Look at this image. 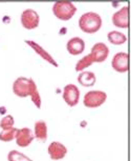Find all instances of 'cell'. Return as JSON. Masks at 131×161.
Instances as JSON below:
<instances>
[{
    "instance_id": "6da1fadb",
    "label": "cell",
    "mask_w": 131,
    "mask_h": 161,
    "mask_svg": "<svg viewBox=\"0 0 131 161\" xmlns=\"http://www.w3.org/2000/svg\"><path fill=\"white\" fill-rule=\"evenodd\" d=\"M13 92L15 95L20 98H25V97L29 96L36 108H41L42 100L37 84L33 78L18 77L13 83Z\"/></svg>"
},
{
    "instance_id": "7a4b0ae2",
    "label": "cell",
    "mask_w": 131,
    "mask_h": 161,
    "mask_svg": "<svg viewBox=\"0 0 131 161\" xmlns=\"http://www.w3.org/2000/svg\"><path fill=\"white\" fill-rule=\"evenodd\" d=\"M102 17L94 12H87L84 13L79 19V28L82 32L87 34H93L100 31L102 28Z\"/></svg>"
},
{
    "instance_id": "3957f363",
    "label": "cell",
    "mask_w": 131,
    "mask_h": 161,
    "mask_svg": "<svg viewBox=\"0 0 131 161\" xmlns=\"http://www.w3.org/2000/svg\"><path fill=\"white\" fill-rule=\"evenodd\" d=\"M53 13L59 20L67 21L77 13V7L68 0L56 1L53 5Z\"/></svg>"
},
{
    "instance_id": "277c9868",
    "label": "cell",
    "mask_w": 131,
    "mask_h": 161,
    "mask_svg": "<svg viewBox=\"0 0 131 161\" xmlns=\"http://www.w3.org/2000/svg\"><path fill=\"white\" fill-rule=\"evenodd\" d=\"M106 100H107V94H106V92L100 90H93L85 94L83 98V103L86 108H96L104 104Z\"/></svg>"
},
{
    "instance_id": "5b68a950",
    "label": "cell",
    "mask_w": 131,
    "mask_h": 161,
    "mask_svg": "<svg viewBox=\"0 0 131 161\" xmlns=\"http://www.w3.org/2000/svg\"><path fill=\"white\" fill-rule=\"evenodd\" d=\"M21 24L25 30L37 29L40 23V16L33 8H26L21 13Z\"/></svg>"
},
{
    "instance_id": "8992f818",
    "label": "cell",
    "mask_w": 131,
    "mask_h": 161,
    "mask_svg": "<svg viewBox=\"0 0 131 161\" xmlns=\"http://www.w3.org/2000/svg\"><path fill=\"white\" fill-rule=\"evenodd\" d=\"M112 23L117 28L128 29L130 26V8L129 5H125L120 10L113 13L111 17Z\"/></svg>"
},
{
    "instance_id": "52a82bcc",
    "label": "cell",
    "mask_w": 131,
    "mask_h": 161,
    "mask_svg": "<svg viewBox=\"0 0 131 161\" xmlns=\"http://www.w3.org/2000/svg\"><path fill=\"white\" fill-rule=\"evenodd\" d=\"M111 66L118 73H127L130 68V56L125 52H118L112 58Z\"/></svg>"
},
{
    "instance_id": "ba28073f",
    "label": "cell",
    "mask_w": 131,
    "mask_h": 161,
    "mask_svg": "<svg viewBox=\"0 0 131 161\" xmlns=\"http://www.w3.org/2000/svg\"><path fill=\"white\" fill-rule=\"evenodd\" d=\"M62 97L64 101L66 102V104L71 106V108H74L78 104L79 100H80V90L74 83L66 84L63 89Z\"/></svg>"
},
{
    "instance_id": "9c48e42d",
    "label": "cell",
    "mask_w": 131,
    "mask_h": 161,
    "mask_svg": "<svg viewBox=\"0 0 131 161\" xmlns=\"http://www.w3.org/2000/svg\"><path fill=\"white\" fill-rule=\"evenodd\" d=\"M89 54L93 60V62H97V63L104 62L109 55V48L104 42H97V43L91 47V51Z\"/></svg>"
},
{
    "instance_id": "30bf717a",
    "label": "cell",
    "mask_w": 131,
    "mask_h": 161,
    "mask_svg": "<svg viewBox=\"0 0 131 161\" xmlns=\"http://www.w3.org/2000/svg\"><path fill=\"white\" fill-rule=\"evenodd\" d=\"M34 138V133H33L32 130L29 129V127H22V129L17 130L15 140H16L18 147H26L32 143Z\"/></svg>"
},
{
    "instance_id": "8fae6325",
    "label": "cell",
    "mask_w": 131,
    "mask_h": 161,
    "mask_svg": "<svg viewBox=\"0 0 131 161\" xmlns=\"http://www.w3.org/2000/svg\"><path fill=\"white\" fill-rule=\"evenodd\" d=\"M25 43L29 45V47H32L33 50L35 51V53L37 54V55H39L41 57L42 59L44 60V61H46L48 62L51 65H54V66H56V68H58L59 66V64H58V62L55 60V58L53 56L50 55V53L46 51V50H44L43 47H41L40 44L37 43L36 41H33V40H25Z\"/></svg>"
},
{
    "instance_id": "7c38bea8",
    "label": "cell",
    "mask_w": 131,
    "mask_h": 161,
    "mask_svg": "<svg viewBox=\"0 0 131 161\" xmlns=\"http://www.w3.org/2000/svg\"><path fill=\"white\" fill-rule=\"evenodd\" d=\"M47 152L51 160H61L67 154V147L59 141H53L48 145Z\"/></svg>"
},
{
    "instance_id": "4fadbf2b",
    "label": "cell",
    "mask_w": 131,
    "mask_h": 161,
    "mask_svg": "<svg viewBox=\"0 0 131 161\" xmlns=\"http://www.w3.org/2000/svg\"><path fill=\"white\" fill-rule=\"evenodd\" d=\"M66 50L72 56L80 55L85 50V41L80 37H72L66 43Z\"/></svg>"
},
{
    "instance_id": "5bb4252c",
    "label": "cell",
    "mask_w": 131,
    "mask_h": 161,
    "mask_svg": "<svg viewBox=\"0 0 131 161\" xmlns=\"http://www.w3.org/2000/svg\"><path fill=\"white\" fill-rule=\"evenodd\" d=\"M34 137L40 142L47 140V124L44 120H38L34 124Z\"/></svg>"
},
{
    "instance_id": "9a60e30c",
    "label": "cell",
    "mask_w": 131,
    "mask_h": 161,
    "mask_svg": "<svg viewBox=\"0 0 131 161\" xmlns=\"http://www.w3.org/2000/svg\"><path fill=\"white\" fill-rule=\"evenodd\" d=\"M78 82L81 84L82 86L89 87L94 86L97 82V77L93 72L90 71H83L81 72L78 76Z\"/></svg>"
},
{
    "instance_id": "2e32d148",
    "label": "cell",
    "mask_w": 131,
    "mask_h": 161,
    "mask_svg": "<svg viewBox=\"0 0 131 161\" xmlns=\"http://www.w3.org/2000/svg\"><path fill=\"white\" fill-rule=\"evenodd\" d=\"M107 39L111 44L122 45L127 41V36L120 31H110L107 34Z\"/></svg>"
},
{
    "instance_id": "e0dca14e",
    "label": "cell",
    "mask_w": 131,
    "mask_h": 161,
    "mask_svg": "<svg viewBox=\"0 0 131 161\" xmlns=\"http://www.w3.org/2000/svg\"><path fill=\"white\" fill-rule=\"evenodd\" d=\"M16 127H10V129H5V130H1L0 132V141L3 142H8L14 140L15 137H16V133H17Z\"/></svg>"
},
{
    "instance_id": "ac0fdd59",
    "label": "cell",
    "mask_w": 131,
    "mask_h": 161,
    "mask_svg": "<svg viewBox=\"0 0 131 161\" xmlns=\"http://www.w3.org/2000/svg\"><path fill=\"white\" fill-rule=\"evenodd\" d=\"M93 60L91 58L90 54H88V55L84 56L83 58H81L79 61L77 62V64H76L75 69L77 72H83L85 69L89 68L91 64H93Z\"/></svg>"
},
{
    "instance_id": "d6986e66",
    "label": "cell",
    "mask_w": 131,
    "mask_h": 161,
    "mask_svg": "<svg viewBox=\"0 0 131 161\" xmlns=\"http://www.w3.org/2000/svg\"><path fill=\"white\" fill-rule=\"evenodd\" d=\"M8 161H33L29 156H26L25 154L21 153V152L17 150H13V151L8 152Z\"/></svg>"
},
{
    "instance_id": "ffe728a7",
    "label": "cell",
    "mask_w": 131,
    "mask_h": 161,
    "mask_svg": "<svg viewBox=\"0 0 131 161\" xmlns=\"http://www.w3.org/2000/svg\"><path fill=\"white\" fill-rule=\"evenodd\" d=\"M14 124H15V120L12 115H7V116H4L0 120V127H1L2 130L14 127Z\"/></svg>"
}]
</instances>
